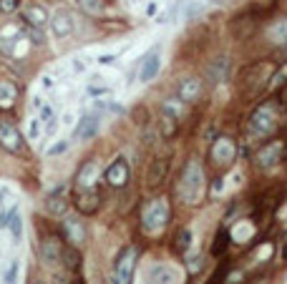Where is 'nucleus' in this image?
Listing matches in <instances>:
<instances>
[{
    "mask_svg": "<svg viewBox=\"0 0 287 284\" xmlns=\"http://www.w3.org/2000/svg\"><path fill=\"white\" fill-rule=\"evenodd\" d=\"M96 171H98L96 161H88V164H83V166H81V171H78V176H76L78 186H86V189H91V184H93V179H96Z\"/></svg>",
    "mask_w": 287,
    "mask_h": 284,
    "instance_id": "19",
    "label": "nucleus"
},
{
    "mask_svg": "<svg viewBox=\"0 0 287 284\" xmlns=\"http://www.w3.org/2000/svg\"><path fill=\"white\" fill-rule=\"evenodd\" d=\"M23 20L30 25V28H43L46 20H48V13L41 8V5H28L23 10Z\"/></svg>",
    "mask_w": 287,
    "mask_h": 284,
    "instance_id": "15",
    "label": "nucleus"
},
{
    "mask_svg": "<svg viewBox=\"0 0 287 284\" xmlns=\"http://www.w3.org/2000/svg\"><path fill=\"white\" fill-rule=\"evenodd\" d=\"M202 181H204V176H202V166H199L197 161H189V164L184 166L182 179H179V186H176L182 201H187V204H197L199 196H202Z\"/></svg>",
    "mask_w": 287,
    "mask_h": 284,
    "instance_id": "1",
    "label": "nucleus"
},
{
    "mask_svg": "<svg viewBox=\"0 0 287 284\" xmlns=\"http://www.w3.org/2000/svg\"><path fill=\"white\" fill-rule=\"evenodd\" d=\"M61 259L66 262V267H68L71 272H78V269H81V254H78V252H76L73 247H68V249H63Z\"/></svg>",
    "mask_w": 287,
    "mask_h": 284,
    "instance_id": "24",
    "label": "nucleus"
},
{
    "mask_svg": "<svg viewBox=\"0 0 287 284\" xmlns=\"http://www.w3.org/2000/svg\"><path fill=\"white\" fill-rule=\"evenodd\" d=\"M8 226H10V231H13V239L18 241V239L23 236V219H20V214H18V209L8 212Z\"/></svg>",
    "mask_w": 287,
    "mask_h": 284,
    "instance_id": "23",
    "label": "nucleus"
},
{
    "mask_svg": "<svg viewBox=\"0 0 287 284\" xmlns=\"http://www.w3.org/2000/svg\"><path fill=\"white\" fill-rule=\"evenodd\" d=\"M51 28H53V35H56V38H66V35H71V30H73L71 10L58 8V10L51 15Z\"/></svg>",
    "mask_w": 287,
    "mask_h": 284,
    "instance_id": "8",
    "label": "nucleus"
},
{
    "mask_svg": "<svg viewBox=\"0 0 287 284\" xmlns=\"http://www.w3.org/2000/svg\"><path fill=\"white\" fill-rule=\"evenodd\" d=\"M61 254H63V249H61V241H58L56 236H48V239L41 241V259H43L46 264L61 262Z\"/></svg>",
    "mask_w": 287,
    "mask_h": 284,
    "instance_id": "11",
    "label": "nucleus"
},
{
    "mask_svg": "<svg viewBox=\"0 0 287 284\" xmlns=\"http://www.w3.org/2000/svg\"><path fill=\"white\" fill-rule=\"evenodd\" d=\"M282 151H285V143L282 141L267 143V146H262V148L257 151V164H260L262 169H270V166H275V164L282 158Z\"/></svg>",
    "mask_w": 287,
    "mask_h": 284,
    "instance_id": "9",
    "label": "nucleus"
},
{
    "mask_svg": "<svg viewBox=\"0 0 287 284\" xmlns=\"http://www.w3.org/2000/svg\"><path fill=\"white\" fill-rule=\"evenodd\" d=\"M141 221H144V229H146V231L159 234V231L166 226V221H169V201H166V199L151 201V204L144 209Z\"/></svg>",
    "mask_w": 287,
    "mask_h": 284,
    "instance_id": "2",
    "label": "nucleus"
},
{
    "mask_svg": "<svg viewBox=\"0 0 287 284\" xmlns=\"http://www.w3.org/2000/svg\"><path fill=\"white\" fill-rule=\"evenodd\" d=\"M0 146L5 151H10V153H18L23 148V139H20L18 129L10 121H5V118H0Z\"/></svg>",
    "mask_w": 287,
    "mask_h": 284,
    "instance_id": "7",
    "label": "nucleus"
},
{
    "mask_svg": "<svg viewBox=\"0 0 287 284\" xmlns=\"http://www.w3.org/2000/svg\"><path fill=\"white\" fill-rule=\"evenodd\" d=\"M28 38H30L35 46H43V35L38 33V28H30V30H28Z\"/></svg>",
    "mask_w": 287,
    "mask_h": 284,
    "instance_id": "35",
    "label": "nucleus"
},
{
    "mask_svg": "<svg viewBox=\"0 0 287 284\" xmlns=\"http://www.w3.org/2000/svg\"><path fill=\"white\" fill-rule=\"evenodd\" d=\"M15 279H18V262H10V267L5 269L3 284H15Z\"/></svg>",
    "mask_w": 287,
    "mask_h": 284,
    "instance_id": "30",
    "label": "nucleus"
},
{
    "mask_svg": "<svg viewBox=\"0 0 287 284\" xmlns=\"http://www.w3.org/2000/svg\"><path fill=\"white\" fill-rule=\"evenodd\" d=\"M275 129V111H272V106H260L255 113H252V118H249V131L255 134V136H267L270 131Z\"/></svg>",
    "mask_w": 287,
    "mask_h": 284,
    "instance_id": "4",
    "label": "nucleus"
},
{
    "mask_svg": "<svg viewBox=\"0 0 287 284\" xmlns=\"http://www.w3.org/2000/svg\"><path fill=\"white\" fill-rule=\"evenodd\" d=\"M68 146H71V141H66V139H63V141H58L56 146H51V148H48V156H58V153H63Z\"/></svg>",
    "mask_w": 287,
    "mask_h": 284,
    "instance_id": "32",
    "label": "nucleus"
},
{
    "mask_svg": "<svg viewBox=\"0 0 287 284\" xmlns=\"http://www.w3.org/2000/svg\"><path fill=\"white\" fill-rule=\"evenodd\" d=\"M270 38L280 46H287V20H280L270 28Z\"/></svg>",
    "mask_w": 287,
    "mask_h": 284,
    "instance_id": "25",
    "label": "nucleus"
},
{
    "mask_svg": "<svg viewBox=\"0 0 287 284\" xmlns=\"http://www.w3.org/2000/svg\"><path fill=\"white\" fill-rule=\"evenodd\" d=\"M41 113H43V124H46V131L48 134H53L56 131V126H58V121H56V111L51 108V106H41Z\"/></svg>",
    "mask_w": 287,
    "mask_h": 284,
    "instance_id": "26",
    "label": "nucleus"
},
{
    "mask_svg": "<svg viewBox=\"0 0 287 284\" xmlns=\"http://www.w3.org/2000/svg\"><path fill=\"white\" fill-rule=\"evenodd\" d=\"M134 259H136V249L126 247L121 249V254L114 262V284H131V274H134Z\"/></svg>",
    "mask_w": 287,
    "mask_h": 284,
    "instance_id": "3",
    "label": "nucleus"
},
{
    "mask_svg": "<svg viewBox=\"0 0 287 284\" xmlns=\"http://www.w3.org/2000/svg\"><path fill=\"white\" fill-rule=\"evenodd\" d=\"M227 244H229V234H227V231L222 229V231L217 234V241H214V247H212V254H214V257H219V254H224Z\"/></svg>",
    "mask_w": 287,
    "mask_h": 284,
    "instance_id": "27",
    "label": "nucleus"
},
{
    "mask_svg": "<svg viewBox=\"0 0 287 284\" xmlns=\"http://www.w3.org/2000/svg\"><path fill=\"white\" fill-rule=\"evenodd\" d=\"M98 63H114V56H101Z\"/></svg>",
    "mask_w": 287,
    "mask_h": 284,
    "instance_id": "36",
    "label": "nucleus"
},
{
    "mask_svg": "<svg viewBox=\"0 0 287 284\" xmlns=\"http://www.w3.org/2000/svg\"><path fill=\"white\" fill-rule=\"evenodd\" d=\"M222 191V179H217V184H214V189H212V194H219Z\"/></svg>",
    "mask_w": 287,
    "mask_h": 284,
    "instance_id": "37",
    "label": "nucleus"
},
{
    "mask_svg": "<svg viewBox=\"0 0 287 284\" xmlns=\"http://www.w3.org/2000/svg\"><path fill=\"white\" fill-rule=\"evenodd\" d=\"M28 136H30V141H35V139L41 136V121H38V118H30V131H28Z\"/></svg>",
    "mask_w": 287,
    "mask_h": 284,
    "instance_id": "33",
    "label": "nucleus"
},
{
    "mask_svg": "<svg viewBox=\"0 0 287 284\" xmlns=\"http://www.w3.org/2000/svg\"><path fill=\"white\" fill-rule=\"evenodd\" d=\"M174 134H176V116L169 111H161V136L171 139Z\"/></svg>",
    "mask_w": 287,
    "mask_h": 284,
    "instance_id": "22",
    "label": "nucleus"
},
{
    "mask_svg": "<svg viewBox=\"0 0 287 284\" xmlns=\"http://www.w3.org/2000/svg\"><path fill=\"white\" fill-rule=\"evenodd\" d=\"M166 171H169V161H166V158H156V161H151L149 174H146L149 186H159V184L166 179Z\"/></svg>",
    "mask_w": 287,
    "mask_h": 284,
    "instance_id": "14",
    "label": "nucleus"
},
{
    "mask_svg": "<svg viewBox=\"0 0 287 284\" xmlns=\"http://www.w3.org/2000/svg\"><path fill=\"white\" fill-rule=\"evenodd\" d=\"M96 131H98V116H83L73 131V139H78V141L91 139V136H96Z\"/></svg>",
    "mask_w": 287,
    "mask_h": 284,
    "instance_id": "13",
    "label": "nucleus"
},
{
    "mask_svg": "<svg viewBox=\"0 0 287 284\" xmlns=\"http://www.w3.org/2000/svg\"><path fill=\"white\" fill-rule=\"evenodd\" d=\"M129 174H131V171H129V161L119 156L116 161H111V166L106 169L103 176H106V184H109L111 189H124V186L129 184Z\"/></svg>",
    "mask_w": 287,
    "mask_h": 284,
    "instance_id": "5",
    "label": "nucleus"
},
{
    "mask_svg": "<svg viewBox=\"0 0 287 284\" xmlns=\"http://www.w3.org/2000/svg\"><path fill=\"white\" fill-rule=\"evenodd\" d=\"M212 158H214L217 164H227V161H232V158H234V141L227 139V136L217 139V141L212 143Z\"/></svg>",
    "mask_w": 287,
    "mask_h": 284,
    "instance_id": "12",
    "label": "nucleus"
},
{
    "mask_svg": "<svg viewBox=\"0 0 287 284\" xmlns=\"http://www.w3.org/2000/svg\"><path fill=\"white\" fill-rule=\"evenodd\" d=\"M189 247H192V231L189 229H182L179 236H176V249L179 252H187Z\"/></svg>",
    "mask_w": 287,
    "mask_h": 284,
    "instance_id": "28",
    "label": "nucleus"
},
{
    "mask_svg": "<svg viewBox=\"0 0 287 284\" xmlns=\"http://www.w3.org/2000/svg\"><path fill=\"white\" fill-rule=\"evenodd\" d=\"M63 229H66V236L71 239L76 247L86 241V229H83V224H81L78 219H71V216H68V219L63 221Z\"/></svg>",
    "mask_w": 287,
    "mask_h": 284,
    "instance_id": "16",
    "label": "nucleus"
},
{
    "mask_svg": "<svg viewBox=\"0 0 287 284\" xmlns=\"http://www.w3.org/2000/svg\"><path fill=\"white\" fill-rule=\"evenodd\" d=\"M46 207H48V212H51V214L63 216L66 209H68V201H66V196H61V191H56V194H51V196H48Z\"/></svg>",
    "mask_w": 287,
    "mask_h": 284,
    "instance_id": "21",
    "label": "nucleus"
},
{
    "mask_svg": "<svg viewBox=\"0 0 287 284\" xmlns=\"http://www.w3.org/2000/svg\"><path fill=\"white\" fill-rule=\"evenodd\" d=\"M159 66H161V63H159V53L154 51L151 56H146V58L141 61V73H139V80H141V83H149V80L159 73Z\"/></svg>",
    "mask_w": 287,
    "mask_h": 284,
    "instance_id": "17",
    "label": "nucleus"
},
{
    "mask_svg": "<svg viewBox=\"0 0 287 284\" xmlns=\"http://www.w3.org/2000/svg\"><path fill=\"white\" fill-rule=\"evenodd\" d=\"M224 66H227V61H224V58H219V61L214 63V68L209 66V75H212V78H219V73L224 71Z\"/></svg>",
    "mask_w": 287,
    "mask_h": 284,
    "instance_id": "34",
    "label": "nucleus"
},
{
    "mask_svg": "<svg viewBox=\"0 0 287 284\" xmlns=\"http://www.w3.org/2000/svg\"><path fill=\"white\" fill-rule=\"evenodd\" d=\"M81 5H83V10L91 13V15H101V13H103L101 0H81Z\"/></svg>",
    "mask_w": 287,
    "mask_h": 284,
    "instance_id": "29",
    "label": "nucleus"
},
{
    "mask_svg": "<svg viewBox=\"0 0 287 284\" xmlns=\"http://www.w3.org/2000/svg\"><path fill=\"white\" fill-rule=\"evenodd\" d=\"M20 8V0H0V10L3 13H15Z\"/></svg>",
    "mask_w": 287,
    "mask_h": 284,
    "instance_id": "31",
    "label": "nucleus"
},
{
    "mask_svg": "<svg viewBox=\"0 0 287 284\" xmlns=\"http://www.w3.org/2000/svg\"><path fill=\"white\" fill-rule=\"evenodd\" d=\"M101 207V194L96 189H83L76 194V209L81 214H93Z\"/></svg>",
    "mask_w": 287,
    "mask_h": 284,
    "instance_id": "10",
    "label": "nucleus"
},
{
    "mask_svg": "<svg viewBox=\"0 0 287 284\" xmlns=\"http://www.w3.org/2000/svg\"><path fill=\"white\" fill-rule=\"evenodd\" d=\"M282 259L287 262V244H285V249H282Z\"/></svg>",
    "mask_w": 287,
    "mask_h": 284,
    "instance_id": "38",
    "label": "nucleus"
},
{
    "mask_svg": "<svg viewBox=\"0 0 287 284\" xmlns=\"http://www.w3.org/2000/svg\"><path fill=\"white\" fill-rule=\"evenodd\" d=\"M199 91H202L199 80L189 78V80H184V83L179 86V101H182V103H187V101H194V98L199 96Z\"/></svg>",
    "mask_w": 287,
    "mask_h": 284,
    "instance_id": "18",
    "label": "nucleus"
},
{
    "mask_svg": "<svg viewBox=\"0 0 287 284\" xmlns=\"http://www.w3.org/2000/svg\"><path fill=\"white\" fill-rule=\"evenodd\" d=\"M15 98H18V88H15L10 80H0V108L13 106Z\"/></svg>",
    "mask_w": 287,
    "mask_h": 284,
    "instance_id": "20",
    "label": "nucleus"
},
{
    "mask_svg": "<svg viewBox=\"0 0 287 284\" xmlns=\"http://www.w3.org/2000/svg\"><path fill=\"white\" fill-rule=\"evenodd\" d=\"M146 282L149 284H179L182 282V274L176 267H169V264H154L149 272H146Z\"/></svg>",
    "mask_w": 287,
    "mask_h": 284,
    "instance_id": "6",
    "label": "nucleus"
}]
</instances>
